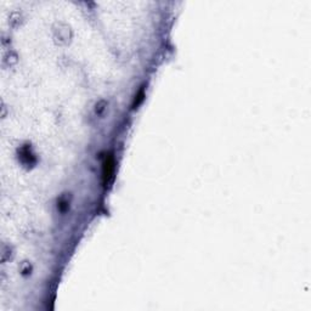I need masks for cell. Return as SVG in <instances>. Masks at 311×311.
Here are the masks:
<instances>
[{
	"label": "cell",
	"mask_w": 311,
	"mask_h": 311,
	"mask_svg": "<svg viewBox=\"0 0 311 311\" xmlns=\"http://www.w3.org/2000/svg\"><path fill=\"white\" fill-rule=\"evenodd\" d=\"M113 174H114V158L112 155H107L103 162L102 167V180L103 185L108 186L111 184V181L113 180Z\"/></svg>",
	"instance_id": "obj_1"
}]
</instances>
